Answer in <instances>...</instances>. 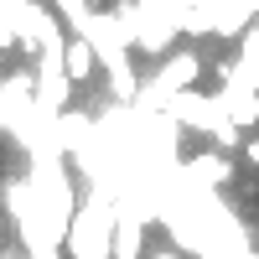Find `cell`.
I'll return each instance as SVG.
<instances>
[{
	"label": "cell",
	"mask_w": 259,
	"mask_h": 259,
	"mask_svg": "<svg viewBox=\"0 0 259 259\" xmlns=\"http://www.w3.org/2000/svg\"><path fill=\"white\" fill-rule=\"evenodd\" d=\"M114 244H119V202L99 187L89 202H78L62 254L68 259H114Z\"/></svg>",
	"instance_id": "cell-1"
},
{
	"label": "cell",
	"mask_w": 259,
	"mask_h": 259,
	"mask_svg": "<svg viewBox=\"0 0 259 259\" xmlns=\"http://www.w3.org/2000/svg\"><path fill=\"white\" fill-rule=\"evenodd\" d=\"M161 114H166V119H177V130L212 135L223 150H239V145H244V135L233 130V119H228V109L218 104V94H197V89H192V94H177Z\"/></svg>",
	"instance_id": "cell-2"
},
{
	"label": "cell",
	"mask_w": 259,
	"mask_h": 259,
	"mask_svg": "<svg viewBox=\"0 0 259 259\" xmlns=\"http://www.w3.org/2000/svg\"><path fill=\"white\" fill-rule=\"evenodd\" d=\"M197 78H202V52H192V47H182V52H171L161 68H156V78L145 83V104H156V109H166L177 94H192L197 89Z\"/></svg>",
	"instance_id": "cell-3"
},
{
	"label": "cell",
	"mask_w": 259,
	"mask_h": 259,
	"mask_svg": "<svg viewBox=\"0 0 259 259\" xmlns=\"http://www.w3.org/2000/svg\"><path fill=\"white\" fill-rule=\"evenodd\" d=\"M197 6L212 21V36L218 41H244V31L259 16V0H197Z\"/></svg>",
	"instance_id": "cell-4"
},
{
	"label": "cell",
	"mask_w": 259,
	"mask_h": 259,
	"mask_svg": "<svg viewBox=\"0 0 259 259\" xmlns=\"http://www.w3.org/2000/svg\"><path fill=\"white\" fill-rule=\"evenodd\" d=\"M62 68H68L73 83H89V78L99 73V47H94L83 31H73V36H68V47H62Z\"/></svg>",
	"instance_id": "cell-5"
},
{
	"label": "cell",
	"mask_w": 259,
	"mask_h": 259,
	"mask_svg": "<svg viewBox=\"0 0 259 259\" xmlns=\"http://www.w3.org/2000/svg\"><path fill=\"white\" fill-rule=\"evenodd\" d=\"M239 52H244V57H259V16H254V26L244 31V41H239Z\"/></svg>",
	"instance_id": "cell-6"
},
{
	"label": "cell",
	"mask_w": 259,
	"mask_h": 259,
	"mask_svg": "<svg viewBox=\"0 0 259 259\" xmlns=\"http://www.w3.org/2000/svg\"><path fill=\"white\" fill-rule=\"evenodd\" d=\"M244 161H249V166H254V171H259V135H254V140H249V145H244Z\"/></svg>",
	"instance_id": "cell-7"
},
{
	"label": "cell",
	"mask_w": 259,
	"mask_h": 259,
	"mask_svg": "<svg viewBox=\"0 0 259 259\" xmlns=\"http://www.w3.org/2000/svg\"><path fill=\"white\" fill-rule=\"evenodd\" d=\"M0 259H31V254H26V249H16V254H11V249H6V254H0Z\"/></svg>",
	"instance_id": "cell-8"
},
{
	"label": "cell",
	"mask_w": 259,
	"mask_h": 259,
	"mask_svg": "<svg viewBox=\"0 0 259 259\" xmlns=\"http://www.w3.org/2000/svg\"><path fill=\"white\" fill-rule=\"evenodd\" d=\"M89 6H94V11H104V6H109V0H89Z\"/></svg>",
	"instance_id": "cell-9"
}]
</instances>
